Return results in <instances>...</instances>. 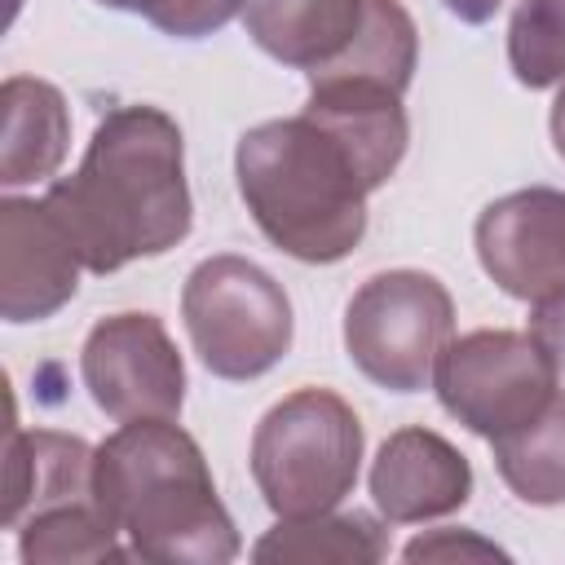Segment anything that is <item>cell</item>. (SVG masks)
I'll return each instance as SVG.
<instances>
[{"label": "cell", "mask_w": 565, "mask_h": 565, "mask_svg": "<svg viewBox=\"0 0 565 565\" xmlns=\"http://www.w3.org/2000/svg\"><path fill=\"white\" fill-rule=\"evenodd\" d=\"M362 419L331 388H296L274 402L252 433V481L274 516L340 508L362 468Z\"/></svg>", "instance_id": "4"}, {"label": "cell", "mask_w": 565, "mask_h": 565, "mask_svg": "<svg viewBox=\"0 0 565 565\" xmlns=\"http://www.w3.org/2000/svg\"><path fill=\"white\" fill-rule=\"evenodd\" d=\"M494 468L503 486L530 508H561L565 503V388L530 415L525 424L499 433L490 441Z\"/></svg>", "instance_id": "15"}, {"label": "cell", "mask_w": 565, "mask_h": 565, "mask_svg": "<svg viewBox=\"0 0 565 565\" xmlns=\"http://www.w3.org/2000/svg\"><path fill=\"white\" fill-rule=\"evenodd\" d=\"M84 256L49 199H0V313L4 322H44L79 291Z\"/></svg>", "instance_id": "10"}, {"label": "cell", "mask_w": 565, "mask_h": 565, "mask_svg": "<svg viewBox=\"0 0 565 565\" xmlns=\"http://www.w3.org/2000/svg\"><path fill=\"white\" fill-rule=\"evenodd\" d=\"M88 274L172 252L194 225L185 137L163 106H115L97 119L79 168L44 190Z\"/></svg>", "instance_id": "1"}, {"label": "cell", "mask_w": 565, "mask_h": 565, "mask_svg": "<svg viewBox=\"0 0 565 565\" xmlns=\"http://www.w3.org/2000/svg\"><path fill=\"white\" fill-rule=\"evenodd\" d=\"M561 388V366L530 331L481 327L450 340L433 371V393L450 419L494 441L539 415Z\"/></svg>", "instance_id": "7"}, {"label": "cell", "mask_w": 565, "mask_h": 565, "mask_svg": "<svg viewBox=\"0 0 565 565\" xmlns=\"http://www.w3.org/2000/svg\"><path fill=\"white\" fill-rule=\"evenodd\" d=\"M79 375L102 415L115 424L177 419L185 406V362L154 313H110L93 322L79 349Z\"/></svg>", "instance_id": "8"}, {"label": "cell", "mask_w": 565, "mask_h": 565, "mask_svg": "<svg viewBox=\"0 0 565 565\" xmlns=\"http://www.w3.org/2000/svg\"><path fill=\"white\" fill-rule=\"evenodd\" d=\"M243 4L247 0H163V9L150 18V26L172 40H203V35L221 31L225 22H234L243 13Z\"/></svg>", "instance_id": "19"}, {"label": "cell", "mask_w": 565, "mask_h": 565, "mask_svg": "<svg viewBox=\"0 0 565 565\" xmlns=\"http://www.w3.org/2000/svg\"><path fill=\"white\" fill-rule=\"evenodd\" d=\"M0 185H35L57 177L71 150V110L62 88L35 75H9L0 88Z\"/></svg>", "instance_id": "14"}, {"label": "cell", "mask_w": 565, "mask_h": 565, "mask_svg": "<svg viewBox=\"0 0 565 565\" xmlns=\"http://www.w3.org/2000/svg\"><path fill=\"white\" fill-rule=\"evenodd\" d=\"M93 450L84 437L57 428H9L4 450V525L18 530L26 516L97 499Z\"/></svg>", "instance_id": "13"}, {"label": "cell", "mask_w": 565, "mask_h": 565, "mask_svg": "<svg viewBox=\"0 0 565 565\" xmlns=\"http://www.w3.org/2000/svg\"><path fill=\"white\" fill-rule=\"evenodd\" d=\"M472 243L486 278L512 300L565 291V190L530 185L486 203Z\"/></svg>", "instance_id": "9"}, {"label": "cell", "mask_w": 565, "mask_h": 565, "mask_svg": "<svg viewBox=\"0 0 565 565\" xmlns=\"http://www.w3.org/2000/svg\"><path fill=\"white\" fill-rule=\"evenodd\" d=\"M441 4H446V13H455L468 26H481L503 9V0H441Z\"/></svg>", "instance_id": "22"}, {"label": "cell", "mask_w": 565, "mask_h": 565, "mask_svg": "<svg viewBox=\"0 0 565 565\" xmlns=\"http://www.w3.org/2000/svg\"><path fill=\"white\" fill-rule=\"evenodd\" d=\"M371 0H247L243 26L260 53L291 71H322L362 35Z\"/></svg>", "instance_id": "12"}, {"label": "cell", "mask_w": 565, "mask_h": 565, "mask_svg": "<svg viewBox=\"0 0 565 565\" xmlns=\"http://www.w3.org/2000/svg\"><path fill=\"white\" fill-rule=\"evenodd\" d=\"M547 128H552V146H556V154L565 159V84H556V102H552Z\"/></svg>", "instance_id": "23"}, {"label": "cell", "mask_w": 565, "mask_h": 565, "mask_svg": "<svg viewBox=\"0 0 565 565\" xmlns=\"http://www.w3.org/2000/svg\"><path fill=\"white\" fill-rule=\"evenodd\" d=\"M530 335L547 349V358L561 366L565 375V291L556 296H543L530 305Z\"/></svg>", "instance_id": "21"}, {"label": "cell", "mask_w": 565, "mask_h": 565, "mask_svg": "<svg viewBox=\"0 0 565 565\" xmlns=\"http://www.w3.org/2000/svg\"><path fill=\"white\" fill-rule=\"evenodd\" d=\"M234 177L256 230L305 265L344 260L380 190L366 159L313 110L247 128L234 146Z\"/></svg>", "instance_id": "2"}, {"label": "cell", "mask_w": 565, "mask_h": 565, "mask_svg": "<svg viewBox=\"0 0 565 565\" xmlns=\"http://www.w3.org/2000/svg\"><path fill=\"white\" fill-rule=\"evenodd\" d=\"M181 318L199 362L216 380H256L274 371L296 335L282 282L234 252H216L185 274Z\"/></svg>", "instance_id": "5"}, {"label": "cell", "mask_w": 565, "mask_h": 565, "mask_svg": "<svg viewBox=\"0 0 565 565\" xmlns=\"http://www.w3.org/2000/svg\"><path fill=\"white\" fill-rule=\"evenodd\" d=\"M406 561H468V556H508L503 547L477 539L472 530H433V534H419L402 547Z\"/></svg>", "instance_id": "20"}, {"label": "cell", "mask_w": 565, "mask_h": 565, "mask_svg": "<svg viewBox=\"0 0 565 565\" xmlns=\"http://www.w3.org/2000/svg\"><path fill=\"white\" fill-rule=\"evenodd\" d=\"M508 66L525 88L565 84V0H516L508 18Z\"/></svg>", "instance_id": "18"}, {"label": "cell", "mask_w": 565, "mask_h": 565, "mask_svg": "<svg viewBox=\"0 0 565 565\" xmlns=\"http://www.w3.org/2000/svg\"><path fill=\"white\" fill-rule=\"evenodd\" d=\"M93 494L141 561L225 565L243 552L212 468L177 419L119 424L93 450Z\"/></svg>", "instance_id": "3"}, {"label": "cell", "mask_w": 565, "mask_h": 565, "mask_svg": "<svg viewBox=\"0 0 565 565\" xmlns=\"http://www.w3.org/2000/svg\"><path fill=\"white\" fill-rule=\"evenodd\" d=\"M388 552V534L366 512H313V516H278L252 547L256 561H340V565H375Z\"/></svg>", "instance_id": "16"}, {"label": "cell", "mask_w": 565, "mask_h": 565, "mask_svg": "<svg viewBox=\"0 0 565 565\" xmlns=\"http://www.w3.org/2000/svg\"><path fill=\"white\" fill-rule=\"evenodd\" d=\"M450 340L455 300L446 282L424 269L371 274L344 305V353L371 384L388 393L428 388Z\"/></svg>", "instance_id": "6"}, {"label": "cell", "mask_w": 565, "mask_h": 565, "mask_svg": "<svg viewBox=\"0 0 565 565\" xmlns=\"http://www.w3.org/2000/svg\"><path fill=\"white\" fill-rule=\"evenodd\" d=\"M97 4H106V9H119V13H141L146 22L163 9V0H97Z\"/></svg>", "instance_id": "24"}, {"label": "cell", "mask_w": 565, "mask_h": 565, "mask_svg": "<svg viewBox=\"0 0 565 565\" xmlns=\"http://www.w3.org/2000/svg\"><path fill=\"white\" fill-rule=\"evenodd\" d=\"M371 503L388 525H424L472 499V463L433 428H397L371 459Z\"/></svg>", "instance_id": "11"}, {"label": "cell", "mask_w": 565, "mask_h": 565, "mask_svg": "<svg viewBox=\"0 0 565 565\" xmlns=\"http://www.w3.org/2000/svg\"><path fill=\"white\" fill-rule=\"evenodd\" d=\"M18 556L26 565H62V561H128L132 547H119L115 521L97 499L49 508L26 516L18 530Z\"/></svg>", "instance_id": "17"}]
</instances>
